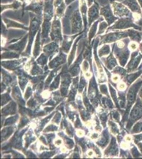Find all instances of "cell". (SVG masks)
Segmentation results:
<instances>
[{
	"mask_svg": "<svg viewBox=\"0 0 142 159\" xmlns=\"http://www.w3.org/2000/svg\"><path fill=\"white\" fill-rule=\"evenodd\" d=\"M18 1H20L21 2H22L24 4H23V7L26 6L27 4H29L30 3L31 0H18Z\"/></svg>",
	"mask_w": 142,
	"mask_h": 159,
	"instance_id": "obj_30",
	"label": "cell"
},
{
	"mask_svg": "<svg viewBox=\"0 0 142 159\" xmlns=\"http://www.w3.org/2000/svg\"><path fill=\"white\" fill-rule=\"evenodd\" d=\"M22 6L21 2H19L18 0H15L13 3L10 4H2L1 5V12H2L4 10L12 9L17 10L20 8Z\"/></svg>",
	"mask_w": 142,
	"mask_h": 159,
	"instance_id": "obj_23",
	"label": "cell"
},
{
	"mask_svg": "<svg viewBox=\"0 0 142 159\" xmlns=\"http://www.w3.org/2000/svg\"><path fill=\"white\" fill-rule=\"evenodd\" d=\"M137 144H138L139 148H140V151L142 152V143H139Z\"/></svg>",
	"mask_w": 142,
	"mask_h": 159,
	"instance_id": "obj_33",
	"label": "cell"
},
{
	"mask_svg": "<svg viewBox=\"0 0 142 159\" xmlns=\"http://www.w3.org/2000/svg\"></svg>",
	"mask_w": 142,
	"mask_h": 159,
	"instance_id": "obj_38",
	"label": "cell"
},
{
	"mask_svg": "<svg viewBox=\"0 0 142 159\" xmlns=\"http://www.w3.org/2000/svg\"><path fill=\"white\" fill-rule=\"evenodd\" d=\"M140 51H141V52H142V43H141V44H140Z\"/></svg>",
	"mask_w": 142,
	"mask_h": 159,
	"instance_id": "obj_36",
	"label": "cell"
},
{
	"mask_svg": "<svg viewBox=\"0 0 142 159\" xmlns=\"http://www.w3.org/2000/svg\"><path fill=\"white\" fill-rule=\"evenodd\" d=\"M130 49L132 51H135L137 48V43L136 42H131L129 44Z\"/></svg>",
	"mask_w": 142,
	"mask_h": 159,
	"instance_id": "obj_29",
	"label": "cell"
},
{
	"mask_svg": "<svg viewBox=\"0 0 142 159\" xmlns=\"http://www.w3.org/2000/svg\"><path fill=\"white\" fill-rule=\"evenodd\" d=\"M128 36V30L125 31H117L104 34L100 37V44L105 43H111L116 42L122 38H126Z\"/></svg>",
	"mask_w": 142,
	"mask_h": 159,
	"instance_id": "obj_6",
	"label": "cell"
},
{
	"mask_svg": "<svg viewBox=\"0 0 142 159\" xmlns=\"http://www.w3.org/2000/svg\"><path fill=\"white\" fill-rule=\"evenodd\" d=\"M142 58L140 54L138 55V52H134L131 55V59L128 64V71L131 72L136 69Z\"/></svg>",
	"mask_w": 142,
	"mask_h": 159,
	"instance_id": "obj_15",
	"label": "cell"
},
{
	"mask_svg": "<svg viewBox=\"0 0 142 159\" xmlns=\"http://www.w3.org/2000/svg\"><path fill=\"white\" fill-rule=\"evenodd\" d=\"M30 23L29 28V34H28V39L29 43L28 46V50L30 49L32 45L33 40L36 34H37L38 31L40 29V25L43 22V16L33 14V13L30 14Z\"/></svg>",
	"mask_w": 142,
	"mask_h": 159,
	"instance_id": "obj_2",
	"label": "cell"
},
{
	"mask_svg": "<svg viewBox=\"0 0 142 159\" xmlns=\"http://www.w3.org/2000/svg\"><path fill=\"white\" fill-rule=\"evenodd\" d=\"M50 1V0H44L45 2H47V1Z\"/></svg>",
	"mask_w": 142,
	"mask_h": 159,
	"instance_id": "obj_37",
	"label": "cell"
},
{
	"mask_svg": "<svg viewBox=\"0 0 142 159\" xmlns=\"http://www.w3.org/2000/svg\"><path fill=\"white\" fill-rule=\"evenodd\" d=\"M42 39L41 38V28L38 31V33L37 34L35 43H34V57L37 56L40 51V40Z\"/></svg>",
	"mask_w": 142,
	"mask_h": 159,
	"instance_id": "obj_22",
	"label": "cell"
},
{
	"mask_svg": "<svg viewBox=\"0 0 142 159\" xmlns=\"http://www.w3.org/2000/svg\"><path fill=\"white\" fill-rule=\"evenodd\" d=\"M100 16L104 18L109 26L113 24L116 20L118 19V18L114 15L110 4H108L103 7H101Z\"/></svg>",
	"mask_w": 142,
	"mask_h": 159,
	"instance_id": "obj_9",
	"label": "cell"
},
{
	"mask_svg": "<svg viewBox=\"0 0 142 159\" xmlns=\"http://www.w3.org/2000/svg\"><path fill=\"white\" fill-rule=\"evenodd\" d=\"M139 1V2H140V6H141V7L142 8V0H138Z\"/></svg>",
	"mask_w": 142,
	"mask_h": 159,
	"instance_id": "obj_34",
	"label": "cell"
},
{
	"mask_svg": "<svg viewBox=\"0 0 142 159\" xmlns=\"http://www.w3.org/2000/svg\"><path fill=\"white\" fill-rule=\"evenodd\" d=\"M82 33H80V34H73L72 36H65V38L63 41L62 45V49L64 51V52H68V51L70 50L71 46L72 45V43L73 42L75 38L76 37L79 36L80 34H81Z\"/></svg>",
	"mask_w": 142,
	"mask_h": 159,
	"instance_id": "obj_16",
	"label": "cell"
},
{
	"mask_svg": "<svg viewBox=\"0 0 142 159\" xmlns=\"http://www.w3.org/2000/svg\"><path fill=\"white\" fill-rule=\"evenodd\" d=\"M28 37V34L25 35V36L24 37V38H22V39H21L20 41L15 43V44L9 46L8 48L9 49H13V50L21 52V51L23 50V49L25 48V46L26 45V43H27Z\"/></svg>",
	"mask_w": 142,
	"mask_h": 159,
	"instance_id": "obj_20",
	"label": "cell"
},
{
	"mask_svg": "<svg viewBox=\"0 0 142 159\" xmlns=\"http://www.w3.org/2000/svg\"><path fill=\"white\" fill-rule=\"evenodd\" d=\"M122 3L127 6L134 13H141V9L137 0H125Z\"/></svg>",
	"mask_w": 142,
	"mask_h": 159,
	"instance_id": "obj_18",
	"label": "cell"
},
{
	"mask_svg": "<svg viewBox=\"0 0 142 159\" xmlns=\"http://www.w3.org/2000/svg\"><path fill=\"white\" fill-rule=\"evenodd\" d=\"M142 73V69L137 72L133 74H130V75H128L127 76H126V81L129 84H131L137 78L139 77V75H140V74Z\"/></svg>",
	"mask_w": 142,
	"mask_h": 159,
	"instance_id": "obj_26",
	"label": "cell"
},
{
	"mask_svg": "<svg viewBox=\"0 0 142 159\" xmlns=\"http://www.w3.org/2000/svg\"><path fill=\"white\" fill-rule=\"evenodd\" d=\"M99 4L96 1L88 9V22L89 27L90 28L92 24L100 18V9Z\"/></svg>",
	"mask_w": 142,
	"mask_h": 159,
	"instance_id": "obj_10",
	"label": "cell"
},
{
	"mask_svg": "<svg viewBox=\"0 0 142 159\" xmlns=\"http://www.w3.org/2000/svg\"><path fill=\"white\" fill-rule=\"evenodd\" d=\"M134 28L137 30H140L141 28L136 25L134 23L133 20L128 17L125 18H121L119 19L116 22L115 24H113L112 26L108 28L107 30H124L128 29L129 28Z\"/></svg>",
	"mask_w": 142,
	"mask_h": 159,
	"instance_id": "obj_5",
	"label": "cell"
},
{
	"mask_svg": "<svg viewBox=\"0 0 142 159\" xmlns=\"http://www.w3.org/2000/svg\"><path fill=\"white\" fill-rule=\"evenodd\" d=\"M58 48L59 47L57 42H53L45 45L44 47L43 51L46 54L53 56L54 54L57 52Z\"/></svg>",
	"mask_w": 142,
	"mask_h": 159,
	"instance_id": "obj_17",
	"label": "cell"
},
{
	"mask_svg": "<svg viewBox=\"0 0 142 159\" xmlns=\"http://www.w3.org/2000/svg\"><path fill=\"white\" fill-rule=\"evenodd\" d=\"M94 1H95V0H86L88 7H90L94 3Z\"/></svg>",
	"mask_w": 142,
	"mask_h": 159,
	"instance_id": "obj_31",
	"label": "cell"
},
{
	"mask_svg": "<svg viewBox=\"0 0 142 159\" xmlns=\"http://www.w3.org/2000/svg\"><path fill=\"white\" fill-rule=\"evenodd\" d=\"M88 7L86 3V0H79V9L83 19L85 30H86V27L88 25V20H87L88 19L87 14H88Z\"/></svg>",
	"mask_w": 142,
	"mask_h": 159,
	"instance_id": "obj_14",
	"label": "cell"
},
{
	"mask_svg": "<svg viewBox=\"0 0 142 159\" xmlns=\"http://www.w3.org/2000/svg\"><path fill=\"white\" fill-rule=\"evenodd\" d=\"M50 38L54 42H62L63 40V36L62 34V25L61 19L58 18L54 15L52 21V27L50 32Z\"/></svg>",
	"mask_w": 142,
	"mask_h": 159,
	"instance_id": "obj_4",
	"label": "cell"
},
{
	"mask_svg": "<svg viewBox=\"0 0 142 159\" xmlns=\"http://www.w3.org/2000/svg\"><path fill=\"white\" fill-rule=\"evenodd\" d=\"M140 97H141L142 99V90H140Z\"/></svg>",
	"mask_w": 142,
	"mask_h": 159,
	"instance_id": "obj_35",
	"label": "cell"
},
{
	"mask_svg": "<svg viewBox=\"0 0 142 159\" xmlns=\"http://www.w3.org/2000/svg\"><path fill=\"white\" fill-rule=\"evenodd\" d=\"M76 0H65V3L66 6H69L70 4L72 3V2H74Z\"/></svg>",
	"mask_w": 142,
	"mask_h": 159,
	"instance_id": "obj_32",
	"label": "cell"
},
{
	"mask_svg": "<svg viewBox=\"0 0 142 159\" xmlns=\"http://www.w3.org/2000/svg\"><path fill=\"white\" fill-rule=\"evenodd\" d=\"M142 84V81H141L140 80H139L138 81L134 83L133 85L130 88V90L128 91L127 95L128 105L127 110H126L127 114H128V112H129L131 107V106L133 104L136 99V93L139 90V88L142 85H141Z\"/></svg>",
	"mask_w": 142,
	"mask_h": 159,
	"instance_id": "obj_11",
	"label": "cell"
},
{
	"mask_svg": "<svg viewBox=\"0 0 142 159\" xmlns=\"http://www.w3.org/2000/svg\"><path fill=\"white\" fill-rule=\"evenodd\" d=\"M142 117V103L140 99L138 98L137 102L131 111V114L130 115V120H129V122L128 123L127 128L128 129H131V127L133 124L134 123Z\"/></svg>",
	"mask_w": 142,
	"mask_h": 159,
	"instance_id": "obj_12",
	"label": "cell"
},
{
	"mask_svg": "<svg viewBox=\"0 0 142 159\" xmlns=\"http://www.w3.org/2000/svg\"><path fill=\"white\" fill-rule=\"evenodd\" d=\"M128 31V36L135 42H140L142 39V34L139 33V31L135 30L133 29H129Z\"/></svg>",
	"mask_w": 142,
	"mask_h": 159,
	"instance_id": "obj_24",
	"label": "cell"
},
{
	"mask_svg": "<svg viewBox=\"0 0 142 159\" xmlns=\"http://www.w3.org/2000/svg\"><path fill=\"white\" fill-rule=\"evenodd\" d=\"M113 12L115 16L120 18L128 17L131 14L130 10L122 4L116 2L114 0L110 1Z\"/></svg>",
	"mask_w": 142,
	"mask_h": 159,
	"instance_id": "obj_8",
	"label": "cell"
},
{
	"mask_svg": "<svg viewBox=\"0 0 142 159\" xmlns=\"http://www.w3.org/2000/svg\"><path fill=\"white\" fill-rule=\"evenodd\" d=\"M108 26L109 25L106 21H100V22H99V29H98V31L97 34V35H99V34H103L105 30L107 29H108Z\"/></svg>",
	"mask_w": 142,
	"mask_h": 159,
	"instance_id": "obj_25",
	"label": "cell"
},
{
	"mask_svg": "<svg viewBox=\"0 0 142 159\" xmlns=\"http://www.w3.org/2000/svg\"><path fill=\"white\" fill-rule=\"evenodd\" d=\"M54 10L53 1L50 0L45 2L44 8L43 20L41 28V38L43 42L48 38L52 24V19L54 18Z\"/></svg>",
	"mask_w": 142,
	"mask_h": 159,
	"instance_id": "obj_1",
	"label": "cell"
},
{
	"mask_svg": "<svg viewBox=\"0 0 142 159\" xmlns=\"http://www.w3.org/2000/svg\"><path fill=\"white\" fill-rule=\"evenodd\" d=\"M101 20L100 19L95 21L92 24V25H91L90 27L88 33V39L89 43H90V42L92 39V38L95 36L97 31L98 27V24L100 22Z\"/></svg>",
	"mask_w": 142,
	"mask_h": 159,
	"instance_id": "obj_21",
	"label": "cell"
},
{
	"mask_svg": "<svg viewBox=\"0 0 142 159\" xmlns=\"http://www.w3.org/2000/svg\"><path fill=\"white\" fill-rule=\"evenodd\" d=\"M3 21L4 22L5 25L7 28H21V29H25V30H29V28L25 27V25H23L22 24H19L18 22H16L15 21L10 20L8 19L3 18L2 19Z\"/></svg>",
	"mask_w": 142,
	"mask_h": 159,
	"instance_id": "obj_19",
	"label": "cell"
},
{
	"mask_svg": "<svg viewBox=\"0 0 142 159\" xmlns=\"http://www.w3.org/2000/svg\"><path fill=\"white\" fill-rule=\"evenodd\" d=\"M70 20L72 27L71 34H76L81 33L84 25H83V19L79 9L74 10L71 16Z\"/></svg>",
	"mask_w": 142,
	"mask_h": 159,
	"instance_id": "obj_3",
	"label": "cell"
},
{
	"mask_svg": "<svg viewBox=\"0 0 142 159\" xmlns=\"http://www.w3.org/2000/svg\"><path fill=\"white\" fill-rule=\"evenodd\" d=\"M54 13L58 18L61 19L64 15L66 4L64 0H53Z\"/></svg>",
	"mask_w": 142,
	"mask_h": 159,
	"instance_id": "obj_13",
	"label": "cell"
},
{
	"mask_svg": "<svg viewBox=\"0 0 142 159\" xmlns=\"http://www.w3.org/2000/svg\"><path fill=\"white\" fill-rule=\"evenodd\" d=\"M44 3V0H31L30 3L23 7V10L31 11L35 15L43 16Z\"/></svg>",
	"mask_w": 142,
	"mask_h": 159,
	"instance_id": "obj_7",
	"label": "cell"
},
{
	"mask_svg": "<svg viewBox=\"0 0 142 159\" xmlns=\"http://www.w3.org/2000/svg\"><path fill=\"white\" fill-rule=\"evenodd\" d=\"M110 47L108 45H105L103 46L102 48H101L99 49V56H102L105 55H108L110 52Z\"/></svg>",
	"mask_w": 142,
	"mask_h": 159,
	"instance_id": "obj_27",
	"label": "cell"
},
{
	"mask_svg": "<svg viewBox=\"0 0 142 159\" xmlns=\"http://www.w3.org/2000/svg\"><path fill=\"white\" fill-rule=\"evenodd\" d=\"M140 132H142V122L137 123L135 126L134 127L133 130H131V133H136Z\"/></svg>",
	"mask_w": 142,
	"mask_h": 159,
	"instance_id": "obj_28",
	"label": "cell"
}]
</instances>
